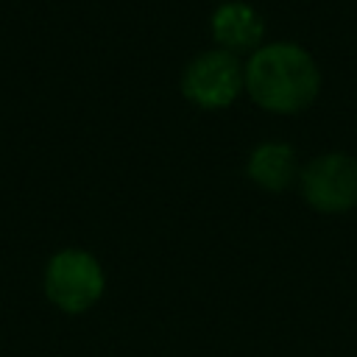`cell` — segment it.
<instances>
[{
    "mask_svg": "<svg viewBox=\"0 0 357 357\" xmlns=\"http://www.w3.org/2000/svg\"><path fill=\"white\" fill-rule=\"evenodd\" d=\"M304 195L321 212H343L357 204V159L326 153L307 165Z\"/></svg>",
    "mask_w": 357,
    "mask_h": 357,
    "instance_id": "obj_3",
    "label": "cell"
},
{
    "mask_svg": "<svg viewBox=\"0 0 357 357\" xmlns=\"http://www.w3.org/2000/svg\"><path fill=\"white\" fill-rule=\"evenodd\" d=\"M293 165L296 156L287 145H262L248 162V176L268 190H284V184L293 178Z\"/></svg>",
    "mask_w": 357,
    "mask_h": 357,
    "instance_id": "obj_6",
    "label": "cell"
},
{
    "mask_svg": "<svg viewBox=\"0 0 357 357\" xmlns=\"http://www.w3.org/2000/svg\"><path fill=\"white\" fill-rule=\"evenodd\" d=\"M212 31L220 45H226L231 50H245L262 39V20L257 17V11L251 6L229 3V6L218 8V14L212 20Z\"/></svg>",
    "mask_w": 357,
    "mask_h": 357,
    "instance_id": "obj_5",
    "label": "cell"
},
{
    "mask_svg": "<svg viewBox=\"0 0 357 357\" xmlns=\"http://www.w3.org/2000/svg\"><path fill=\"white\" fill-rule=\"evenodd\" d=\"M251 98L271 112H298L318 92V70L296 45H268L245 67Z\"/></svg>",
    "mask_w": 357,
    "mask_h": 357,
    "instance_id": "obj_1",
    "label": "cell"
},
{
    "mask_svg": "<svg viewBox=\"0 0 357 357\" xmlns=\"http://www.w3.org/2000/svg\"><path fill=\"white\" fill-rule=\"evenodd\" d=\"M45 290L56 307L67 312H81L92 307L103 293L100 265L84 251H61L47 265Z\"/></svg>",
    "mask_w": 357,
    "mask_h": 357,
    "instance_id": "obj_2",
    "label": "cell"
},
{
    "mask_svg": "<svg viewBox=\"0 0 357 357\" xmlns=\"http://www.w3.org/2000/svg\"><path fill=\"white\" fill-rule=\"evenodd\" d=\"M243 84V70L240 61L231 53L215 50V53H204L198 56L187 73H184V95L190 100H195L198 106H226L234 100V95L240 92Z\"/></svg>",
    "mask_w": 357,
    "mask_h": 357,
    "instance_id": "obj_4",
    "label": "cell"
}]
</instances>
